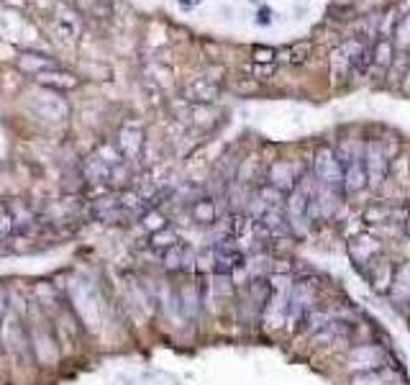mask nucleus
<instances>
[{"label": "nucleus", "mask_w": 410, "mask_h": 385, "mask_svg": "<svg viewBox=\"0 0 410 385\" xmlns=\"http://www.w3.org/2000/svg\"><path fill=\"white\" fill-rule=\"evenodd\" d=\"M0 339L11 349L16 357H33L31 354V339H28V327L23 324L21 316L13 314L6 324L0 321Z\"/></svg>", "instance_id": "7ed1b4c3"}, {"label": "nucleus", "mask_w": 410, "mask_h": 385, "mask_svg": "<svg viewBox=\"0 0 410 385\" xmlns=\"http://www.w3.org/2000/svg\"><path fill=\"white\" fill-rule=\"evenodd\" d=\"M80 173H83V180H85V183H90V185H108L113 167H108L95 152H93L88 160H83Z\"/></svg>", "instance_id": "9d476101"}, {"label": "nucleus", "mask_w": 410, "mask_h": 385, "mask_svg": "<svg viewBox=\"0 0 410 385\" xmlns=\"http://www.w3.org/2000/svg\"><path fill=\"white\" fill-rule=\"evenodd\" d=\"M11 237H16V224H13L11 208H8V203H0V239Z\"/></svg>", "instance_id": "b1692460"}, {"label": "nucleus", "mask_w": 410, "mask_h": 385, "mask_svg": "<svg viewBox=\"0 0 410 385\" xmlns=\"http://www.w3.org/2000/svg\"><path fill=\"white\" fill-rule=\"evenodd\" d=\"M349 359H352L357 367L377 370L384 359V349H379V346H374V344H362V346H357V349L349 352Z\"/></svg>", "instance_id": "2eb2a0df"}, {"label": "nucleus", "mask_w": 410, "mask_h": 385, "mask_svg": "<svg viewBox=\"0 0 410 385\" xmlns=\"http://www.w3.org/2000/svg\"><path fill=\"white\" fill-rule=\"evenodd\" d=\"M115 147L121 152V157L126 162H134L136 157L144 149V131L136 123H126V126L118 131V139H115Z\"/></svg>", "instance_id": "1a4fd4ad"}, {"label": "nucleus", "mask_w": 410, "mask_h": 385, "mask_svg": "<svg viewBox=\"0 0 410 385\" xmlns=\"http://www.w3.org/2000/svg\"><path fill=\"white\" fill-rule=\"evenodd\" d=\"M367 277H369L372 282V288L379 290V293H384V290H390L392 288V265L390 262H384L382 255L374 257L369 265H367Z\"/></svg>", "instance_id": "ddd939ff"}, {"label": "nucleus", "mask_w": 410, "mask_h": 385, "mask_svg": "<svg viewBox=\"0 0 410 385\" xmlns=\"http://www.w3.org/2000/svg\"><path fill=\"white\" fill-rule=\"evenodd\" d=\"M162 265H164V270H169V272L198 270V255H195L185 242H177L174 247L162 252Z\"/></svg>", "instance_id": "423d86ee"}, {"label": "nucleus", "mask_w": 410, "mask_h": 385, "mask_svg": "<svg viewBox=\"0 0 410 385\" xmlns=\"http://www.w3.org/2000/svg\"><path fill=\"white\" fill-rule=\"evenodd\" d=\"M405 231H408V237H410V216H408V221H405Z\"/></svg>", "instance_id": "2f4dec72"}, {"label": "nucleus", "mask_w": 410, "mask_h": 385, "mask_svg": "<svg viewBox=\"0 0 410 385\" xmlns=\"http://www.w3.org/2000/svg\"><path fill=\"white\" fill-rule=\"evenodd\" d=\"M374 57H377V62H390V57L387 54H392V46H390V41H379V46H377V51H372Z\"/></svg>", "instance_id": "c85d7f7f"}, {"label": "nucleus", "mask_w": 410, "mask_h": 385, "mask_svg": "<svg viewBox=\"0 0 410 385\" xmlns=\"http://www.w3.org/2000/svg\"><path fill=\"white\" fill-rule=\"evenodd\" d=\"M313 178L318 180V185L344 195V170H341L339 154L333 152V149L328 147L318 149V154H315L313 160Z\"/></svg>", "instance_id": "f257e3e1"}, {"label": "nucleus", "mask_w": 410, "mask_h": 385, "mask_svg": "<svg viewBox=\"0 0 410 385\" xmlns=\"http://www.w3.org/2000/svg\"><path fill=\"white\" fill-rule=\"evenodd\" d=\"M211 257H213V265H211L213 275H233V272H236L238 267H243V262H246L243 250L236 242H231V239L218 242L211 250Z\"/></svg>", "instance_id": "f03ea898"}, {"label": "nucleus", "mask_w": 410, "mask_h": 385, "mask_svg": "<svg viewBox=\"0 0 410 385\" xmlns=\"http://www.w3.org/2000/svg\"><path fill=\"white\" fill-rule=\"evenodd\" d=\"M141 224L147 226V231L149 234H154V231H159V229H164L167 226V218H164V213H159V211H147L144 216H141Z\"/></svg>", "instance_id": "a878e982"}, {"label": "nucleus", "mask_w": 410, "mask_h": 385, "mask_svg": "<svg viewBox=\"0 0 410 385\" xmlns=\"http://www.w3.org/2000/svg\"><path fill=\"white\" fill-rule=\"evenodd\" d=\"M95 154L100 157L102 162L108 167H118L121 162H126L121 157V152H118V147H115V141H102V144H98L95 147Z\"/></svg>", "instance_id": "4be33fe9"}, {"label": "nucleus", "mask_w": 410, "mask_h": 385, "mask_svg": "<svg viewBox=\"0 0 410 385\" xmlns=\"http://www.w3.org/2000/svg\"><path fill=\"white\" fill-rule=\"evenodd\" d=\"M174 301H177V311L185 319H195L203 308V282H182L174 288Z\"/></svg>", "instance_id": "39448f33"}, {"label": "nucleus", "mask_w": 410, "mask_h": 385, "mask_svg": "<svg viewBox=\"0 0 410 385\" xmlns=\"http://www.w3.org/2000/svg\"><path fill=\"white\" fill-rule=\"evenodd\" d=\"M387 160H384V152L379 144H369L364 154V170H367V180H372L374 185L382 183V178L387 175Z\"/></svg>", "instance_id": "4468645a"}, {"label": "nucleus", "mask_w": 410, "mask_h": 385, "mask_svg": "<svg viewBox=\"0 0 410 385\" xmlns=\"http://www.w3.org/2000/svg\"><path fill=\"white\" fill-rule=\"evenodd\" d=\"M185 96H187V101L200 103V106L213 103L218 98V83H213V80H208V77H198V80L185 90Z\"/></svg>", "instance_id": "dca6fc26"}, {"label": "nucleus", "mask_w": 410, "mask_h": 385, "mask_svg": "<svg viewBox=\"0 0 410 385\" xmlns=\"http://www.w3.org/2000/svg\"><path fill=\"white\" fill-rule=\"evenodd\" d=\"M11 316V288L0 282V321Z\"/></svg>", "instance_id": "bb28decb"}, {"label": "nucleus", "mask_w": 410, "mask_h": 385, "mask_svg": "<svg viewBox=\"0 0 410 385\" xmlns=\"http://www.w3.org/2000/svg\"><path fill=\"white\" fill-rule=\"evenodd\" d=\"M19 64L23 70H33L36 75L38 72H46V70H54V67H57L54 59H41V54H23V57L19 59Z\"/></svg>", "instance_id": "5701e85b"}, {"label": "nucleus", "mask_w": 410, "mask_h": 385, "mask_svg": "<svg viewBox=\"0 0 410 385\" xmlns=\"http://www.w3.org/2000/svg\"><path fill=\"white\" fill-rule=\"evenodd\" d=\"M267 185L277 188L280 192H293L295 188H298V178H295L293 165H288V162H282V160L275 162L267 173Z\"/></svg>", "instance_id": "f8f14e48"}, {"label": "nucleus", "mask_w": 410, "mask_h": 385, "mask_svg": "<svg viewBox=\"0 0 410 385\" xmlns=\"http://www.w3.org/2000/svg\"><path fill=\"white\" fill-rule=\"evenodd\" d=\"M177 242H179V237L169 229V226L149 234V247H152L154 252H164V250H169V247H174Z\"/></svg>", "instance_id": "aec40b11"}, {"label": "nucleus", "mask_w": 410, "mask_h": 385, "mask_svg": "<svg viewBox=\"0 0 410 385\" xmlns=\"http://www.w3.org/2000/svg\"><path fill=\"white\" fill-rule=\"evenodd\" d=\"M382 255V247L377 244V239H369V237H359L349 244V257L354 260L357 267H367V265L374 260V257Z\"/></svg>", "instance_id": "9b49d317"}, {"label": "nucleus", "mask_w": 410, "mask_h": 385, "mask_svg": "<svg viewBox=\"0 0 410 385\" xmlns=\"http://www.w3.org/2000/svg\"><path fill=\"white\" fill-rule=\"evenodd\" d=\"M390 218H392L390 205H372V208L364 211L367 224H384V221H390Z\"/></svg>", "instance_id": "393cba45"}, {"label": "nucleus", "mask_w": 410, "mask_h": 385, "mask_svg": "<svg viewBox=\"0 0 410 385\" xmlns=\"http://www.w3.org/2000/svg\"><path fill=\"white\" fill-rule=\"evenodd\" d=\"M344 332H346V327L341 324V321L328 319L326 324H323V327L313 334V337H315V342H318V344H326V342H336Z\"/></svg>", "instance_id": "412c9836"}, {"label": "nucleus", "mask_w": 410, "mask_h": 385, "mask_svg": "<svg viewBox=\"0 0 410 385\" xmlns=\"http://www.w3.org/2000/svg\"><path fill=\"white\" fill-rule=\"evenodd\" d=\"M339 162H341V170H344V192H359L369 183V180H367L364 160H362L359 152L349 154V157H341Z\"/></svg>", "instance_id": "0eeeda50"}, {"label": "nucleus", "mask_w": 410, "mask_h": 385, "mask_svg": "<svg viewBox=\"0 0 410 385\" xmlns=\"http://www.w3.org/2000/svg\"><path fill=\"white\" fill-rule=\"evenodd\" d=\"M195 224L200 226H213L218 224V203L216 198H198L190 208Z\"/></svg>", "instance_id": "f3484780"}, {"label": "nucleus", "mask_w": 410, "mask_h": 385, "mask_svg": "<svg viewBox=\"0 0 410 385\" xmlns=\"http://www.w3.org/2000/svg\"><path fill=\"white\" fill-rule=\"evenodd\" d=\"M259 24H269V11H262V19H259Z\"/></svg>", "instance_id": "7c9ffc66"}, {"label": "nucleus", "mask_w": 410, "mask_h": 385, "mask_svg": "<svg viewBox=\"0 0 410 385\" xmlns=\"http://www.w3.org/2000/svg\"><path fill=\"white\" fill-rule=\"evenodd\" d=\"M285 218H288L290 234H295V237H303V234L310 231L313 218L308 213V198L298 188H295L288 195V200H285Z\"/></svg>", "instance_id": "20e7f679"}, {"label": "nucleus", "mask_w": 410, "mask_h": 385, "mask_svg": "<svg viewBox=\"0 0 410 385\" xmlns=\"http://www.w3.org/2000/svg\"><path fill=\"white\" fill-rule=\"evenodd\" d=\"M308 51H310V44H298V46H293V49H288V54H293L290 57V62H303V59L308 57Z\"/></svg>", "instance_id": "cd10ccee"}, {"label": "nucleus", "mask_w": 410, "mask_h": 385, "mask_svg": "<svg viewBox=\"0 0 410 385\" xmlns=\"http://www.w3.org/2000/svg\"><path fill=\"white\" fill-rule=\"evenodd\" d=\"M38 83L51 85V88H59V90H72L77 85V77L67 75V72H59L57 67L54 70H46V72H38Z\"/></svg>", "instance_id": "a211bd4d"}, {"label": "nucleus", "mask_w": 410, "mask_h": 385, "mask_svg": "<svg viewBox=\"0 0 410 385\" xmlns=\"http://www.w3.org/2000/svg\"><path fill=\"white\" fill-rule=\"evenodd\" d=\"M272 57H275V49H254L256 62H269Z\"/></svg>", "instance_id": "c756f323"}, {"label": "nucleus", "mask_w": 410, "mask_h": 385, "mask_svg": "<svg viewBox=\"0 0 410 385\" xmlns=\"http://www.w3.org/2000/svg\"><path fill=\"white\" fill-rule=\"evenodd\" d=\"M352 385H397V380H387V370H364L352 378Z\"/></svg>", "instance_id": "6ab92c4d"}, {"label": "nucleus", "mask_w": 410, "mask_h": 385, "mask_svg": "<svg viewBox=\"0 0 410 385\" xmlns=\"http://www.w3.org/2000/svg\"><path fill=\"white\" fill-rule=\"evenodd\" d=\"M315 293L308 282H295L288 298V319H305L313 311Z\"/></svg>", "instance_id": "6e6552de"}]
</instances>
